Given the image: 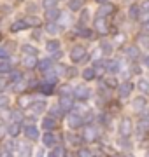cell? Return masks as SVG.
I'll use <instances>...</instances> for the list:
<instances>
[{
  "instance_id": "obj_1",
  "label": "cell",
  "mask_w": 149,
  "mask_h": 157,
  "mask_svg": "<svg viewBox=\"0 0 149 157\" xmlns=\"http://www.w3.org/2000/svg\"><path fill=\"white\" fill-rule=\"evenodd\" d=\"M119 136L121 138H128V136L132 135V131H133V122H132V119H121V122H119Z\"/></svg>"
},
{
  "instance_id": "obj_2",
  "label": "cell",
  "mask_w": 149,
  "mask_h": 157,
  "mask_svg": "<svg viewBox=\"0 0 149 157\" xmlns=\"http://www.w3.org/2000/svg\"><path fill=\"white\" fill-rule=\"evenodd\" d=\"M67 124H69V128H72V129H79L81 126L84 124V117H83L81 113H69Z\"/></svg>"
},
{
  "instance_id": "obj_3",
  "label": "cell",
  "mask_w": 149,
  "mask_h": 157,
  "mask_svg": "<svg viewBox=\"0 0 149 157\" xmlns=\"http://www.w3.org/2000/svg\"><path fill=\"white\" fill-rule=\"evenodd\" d=\"M84 56H86V49L83 45L72 47V51H70V59H72V63H79L81 59H84Z\"/></svg>"
},
{
  "instance_id": "obj_4",
  "label": "cell",
  "mask_w": 149,
  "mask_h": 157,
  "mask_svg": "<svg viewBox=\"0 0 149 157\" xmlns=\"http://www.w3.org/2000/svg\"><path fill=\"white\" fill-rule=\"evenodd\" d=\"M93 26H95V30H97L100 35H105L107 32H109V23H107L105 17H98V19H95V21H93Z\"/></svg>"
},
{
  "instance_id": "obj_5",
  "label": "cell",
  "mask_w": 149,
  "mask_h": 157,
  "mask_svg": "<svg viewBox=\"0 0 149 157\" xmlns=\"http://www.w3.org/2000/svg\"><path fill=\"white\" fill-rule=\"evenodd\" d=\"M132 91H133V84L126 80V82H123V84L118 87V94H119V98H128Z\"/></svg>"
},
{
  "instance_id": "obj_6",
  "label": "cell",
  "mask_w": 149,
  "mask_h": 157,
  "mask_svg": "<svg viewBox=\"0 0 149 157\" xmlns=\"http://www.w3.org/2000/svg\"><path fill=\"white\" fill-rule=\"evenodd\" d=\"M132 107L135 112H144L146 110V107H147V101H146V98L144 96H137L135 100L132 101Z\"/></svg>"
},
{
  "instance_id": "obj_7",
  "label": "cell",
  "mask_w": 149,
  "mask_h": 157,
  "mask_svg": "<svg viewBox=\"0 0 149 157\" xmlns=\"http://www.w3.org/2000/svg\"><path fill=\"white\" fill-rule=\"evenodd\" d=\"M58 107L62 108V110H72V107H74V98L72 96H62Z\"/></svg>"
},
{
  "instance_id": "obj_8",
  "label": "cell",
  "mask_w": 149,
  "mask_h": 157,
  "mask_svg": "<svg viewBox=\"0 0 149 157\" xmlns=\"http://www.w3.org/2000/svg\"><path fill=\"white\" fill-rule=\"evenodd\" d=\"M103 65H105V70H107V72H111V73L121 72V63L118 61V59H109V61H105Z\"/></svg>"
},
{
  "instance_id": "obj_9",
  "label": "cell",
  "mask_w": 149,
  "mask_h": 157,
  "mask_svg": "<svg viewBox=\"0 0 149 157\" xmlns=\"http://www.w3.org/2000/svg\"><path fill=\"white\" fill-rule=\"evenodd\" d=\"M25 135H26L28 140L35 141V140H39L40 133H39V129H37V126H26V128H25Z\"/></svg>"
},
{
  "instance_id": "obj_10",
  "label": "cell",
  "mask_w": 149,
  "mask_h": 157,
  "mask_svg": "<svg viewBox=\"0 0 149 157\" xmlns=\"http://www.w3.org/2000/svg\"><path fill=\"white\" fill-rule=\"evenodd\" d=\"M83 138H84L86 141H95V140L98 138L97 129L93 128V126H90V124H88L86 128H84V136H83Z\"/></svg>"
},
{
  "instance_id": "obj_11",
  "label": "cell",
  "mask_w": 149,
  "mask_h": 157,
  "mask_svg": "<svg viewBox=\"0 0 149 157\" xmlns=\"http://www.w3.org/2000/svg\"><path fill=\"white\" fill-rule=\"evenodd\" d=\"M23 67L28 68V70L37 68L39 67V59H37V56H25L23 58Z\"/></svg>"
},
{
  "instance_id": "obj_12",
  "label": "cell",
  "mask_w": 149,
  "mask_h": 157,
  "mask_svg": "<svg viewBox=\"0 0 149 157\" xmlns=\"http://www.w3.org/2000/svg\"><path fill=\"white\" fill-rule=\"evenodd\" d=\"M74 93H75V98H79V100H86V98H90V93L91 91L88 89L86 86H77L74 89Z\"/></svg>"
},
{
  "instance_id": "obj_13",
  "label": "cell",
  "mask_w": 149,
  "mask_h": 157,
  "mask_svg": "<svg viewBox=\"0 0 149 157\" xmlns=\"http://www.w3.org/2000/svg\"><path fill=\"white\" fill-rule=\"evenodd\" d=\"M112 12H114V6L112 4H103L98 9V17H105V16H109V14H112Z\"/></svg>"
},
{
  "instance_id": "obj_14",
  "label": "cell",
  "mask_w": 149,
  "mask_h": 157,
  "mask_svg": "<svg viewBox=\"0 0 149 157\" xmlns=\"http://www.w3.org/2000/svg\"><path fill=\"white\" fill-rule=\"evenodd\" d=\"M19 133H21V124L12 122V124H9V126H7V135L11 136V138H16Z\"/></svg>"
},
{
  "instance_id": "obj_15",
  "label": "cell",
  "mask_w": 149,
  "mask_h": 157,
  "mask_svg": "<svg viewBox=\"0 0 149 157\" xmlns=\"http://www.w3.org/2000/svg\"><path fill=\"white\" fill-rule=\"evenodd\" d=\"M42 128L46 129L47 133H51L53 129L56 128V119H53L51 115H49V117H46L44 121H42Z\"/></svg>"
},
{
  "instance_id": "obj_16",
  "label": "cell",
  "mask_w": 149,
  "mask_h": 157,
  "mask_svg": "<svg viewBox=\"0 0 149 157\" xmlns=\"http://www.w3.org/2000/svg\"><path fill=\"white\" fill-rule=\"evenodd\" d=\"M39 70H42V72H49V70H53V59H49V58H44V59H39Z\"/></svg>"
},
{
  "instance_id": "obj_17",
  "label": "cell",
  "mask_w": 149,
  "mask_h": 157,
  "mask_svg": "<svg viewBox=\"0 0 149 157\" xmlns=\"http://www.w3.org/2000/svg\"><path fill=\"white\" fill-rule=\"evenodd\" d=\"M60 16H62V12L58 11L56 7H54V9H47V11H46V19L49 23H54Z\"/></svg>"
},
{
  "instance_id": "obj_18",
  "label": "cell",
  "mask_w": 149,
  "mask_h": 157,
  "mask_svg": "<svg viewBox=\"0 0 149 157\" xmlns=\"http://www.w3.org/2000/svg\"><path fill=\"white\" fill-rule=\"evenodd\" d=\"M26 28H28V25H26L25 19H18V21H14L11 25V32H14V33L16 32H21V30H26Z\"/></svg>"
},
{
  "instance_id": "obj_19",
  "label": "cell",
  "mask_w": 149,
  "mask_h": 157,
  "mask_svg": "<svg viewBox=\"0 0 149 157\" xmlns=\"http://www.w3.org/2000/svg\"><path fill=\"white\" fill-rule=\"evenodd\" d=\"M91 68H93V72H95V77H102L103 73L107 72V70H105V65H103L102 61H95Z\"/></svg>"
},
{
  "instance_id": "obj_20",
  "label": "cell",
  "mask_w": 149,
  "mask_h": 157,
  "mask_svg": "<svg viewBox=\"0 0 149 157\" xmlns=\"http://www.w3.org/2000/svg\"><path fill=\"white\" fill-rule=\"evenodd\" d=\"M46 51L51 52V54H58L60 52V42L58 40H49L46 44Z\"/></svg>"
},
{
  "instance_id": "obj_21",
  "label": "cell",
  "mask_w": 149,
  "mask_h": 157,
  "mask_svg": "<svg viewBox=\"0 0 149 157\" xmlns=\"http://www.w3.org/2000/svg\"><path fill=\"white\" fill-rule=\"evenodd\" d=\"M137 87L142 94H149V80L147 78H139L137 82Z\"/></svg>"
},
{
  "instance_id": "obj_22",
  "label": "cell",
  "mask_w": 149,
  "mask_h": 157,
  "mask_svg": "<svg viewBox=\"0 0 149 157\" xmlns=\"http://www.w3.org/2000/svg\"><path fill=\"white\" fill-rule=\"evenodd\" d=\"M137 42L142 49H149V35L147 33H140L137 37Z\"/></svg>"
},
{
  "instance_id": "obj_23",
  "label": "cell",
  "mask_w": 149,
  "mask_h": 157,
  "mask_svg": "<svg viewBox=\"0 0 149 157\" xmlns=\"http://www.w3.org/2000/svg\"><path fill=\"white\" fill-rule=\"evenodd\" d=\"M126 56L130 58V59H137L139 58V54H140V52H139V47H135V45H130V47H126Z\"/></svg>"
},
{
  "instance_id": "obj_24",
  "label": "cell",
  "mask_w": 149,
  "mask_h": 157,
  "mask_svg": "<svg viewBox=\"0 0 149 157\" xmlns=\"http://www.w3.org/2000/svg\"><path fill=\"white\" fill-rule=\"evenodd\" d=\"M21 51L26 56H37V47H34V45H30V44H23L21 45Z\"/></svg>"
},
{
  "instance_id": "obj_25",
  "label": "cell",
  "mask_w": 149,
  "mask_h": 157,
  "mask_svg": "<svg viewBox=\"0 0 149 157\" xmlns=\"http://www.w3.org/2000/svg\"><path fill=\"white\" fill-rule=\"evenodd\" d=\"M32 110L39 115V113H42L46 110V103H44V101H34V103H32Z\"/></svg>"
},
{
  "instance_id": "obj_26",
  "label": "cell",
  "mask_w": 149,
  "mask_h": 157,
  "mask_svg": "<svg viewBox=\"0 0 149 157\" xmlns=\"http://www.w3.org/2000/svg\"><path fill=\"white\" fill-rule=\"evenodd\" d=\"M54 135H53V133H46V135H42V143H44V145L46 147H53L54 145Z\"/></svg>"
},
{
  "instance_id": "obj_27",
  "label": "cell",
  "mask_w": 149,
  "mask_h": 157,
  "mask_svg": "<svg viewBox=\"0 0 149 157\" xmlns=\"http://www.w3.org/2000/svg\"><path fill=\"white\" fill-rule=\"evenodd\" d=\"M128 16L132 17V19H137L139 16H140V6H130V9H128Z\"/></svg>"
},
{
  "instance_id": "obj_28",
  "label": "cell",
  "mask_w": 149,
  "mask_h": 157,
  "mask_svg": "<svg viewBox=\"0 0 149 157\" xmlns=\"http://www.w3.org/2000/svg\"><path fill=\"white\" fill-rule=\"evenodd\" d=\"M69 9L74 12L81 11L83 9V0H69Z\"/></svg>"
},
{
  "instance_id": "obj_29",
  "label": "cell",
  "mask_w": 149,
  "mask_h": 157,
  "mask_svg": "<svg viewBox=\"0 0 149 157\" xmlns=\"http://www.w3.org/2000/svg\"><path fill=\"white\" fill-rule=\"evenodd\" d=\"M58 75L54 72H51V73H47L46 75V80H44V82H46V84H49V86H54V84H58Z\"/></svg>"
},
{
  "instance_id": "obj_30",
  "label": "cell",
  "mask_w": 149,
  "mask_h": 157,
  "mask_svg": "<svg viewBox=\"0 0 149 157\" xmlns=\"http://www.w3.org/2000/svg\"><path fill=\"white\" fill-rule=\"evenodd\" d=\"M18 103H19V107H21V108H28L30 105L34 103V100H32L30 96H21V98H19V101H18Z\"/></svg>"
},
{
  "instance_id": "obj_31",
  "label": "cell",
  "mask_w": 149,
  "mask_h": 157,
  "mask_svg": "<svg viewBox=\"0 0 149 157\" xmlns=\"http://www.w3.org/2000/svg\"><path fill=\"white\" fill-rule=\"evenodd\" d=\"M47 157H65V148L63 147H54Z\"/></svg>"
},
{
  "instance_id": "obj_32",
  "label": "cell",
  "mask_w": 149,
  "mask_h": 157,
  "mask_svg": "<svg viewBox=\"0 0 149 157\" xmlns=\"http://www.w3.org/2000/svg\"><path fill=\"white\" fill-rule=\"evenodd\" d=\"M46 32L49 35H56L58 32H60V26H58L56 23H47L46 25Z\"/></svg>"
},
{
  "instance_id": "obj_33",
  "label": "cell",
  "mask_w": 149,
  "mask_h": 157,
  "mask_svg": "<svg viewBox=\"0 0 149 157\" xmlns=\"http://www.w3.org/2000/svg\"><path fill=\"white\" fill-rule=\"evenodd\" d=\"M11 72H12L11 63L7 61V59H4V61H0V73H11Z\"/></svg>"
},
{
  "instance_id": "obj_34",
  "label": "cell",
  "mask_w": 149,
  "mask_h": 157,
  "mask_svg": "<svg viewBox=\"0 0 149 157\" xmlns=\"http://www.w3.org/2000/svg\"><path fill=\"white\" fill-rule=\"evenodd\" d=\"M39 91L42 93V94H53V86L46 84V82H42V84H39Z\"/></svg>"
},
{
  "instance_id": "obj_35",
  "label": "cell",
  "mask_w": 149,
  "mask_h": 157,
  "mask_svg": "<svg viewBox=\"0 0 149 157\" xmlns=\"http://www.w3.org/2000/svg\"><path fill=\"white\" fill-rule=\"evenodd\" d=\"M83 78H84V80H93V78H95V72H93L91 67L83 70Z\"/></svg>"
},
{
  "instance_id": "obj_36",
  "label": "cell",
  "mask_w": 149,
  "mask_h": 157,
  "mask_svg": "<svg viewBox=\"0 0 149 157\" xmlns=\"http://www.w3.org/2000/svg\"><path fill=\"white\" fill-rule=\"evenodd\" d=\"M32 155V148L28 145H21L19 147V157H30Z\"/></svg>"
},
{
  "instance_id": "obj_37",
  "label": "cell",
  "mask_w": 149,
  "mask_h": 157,
  "mask_svg": "<svg viewBox=\"0 0 149 157\" xmlns=\"http://www.w3.org/2000/svg\"><path fill=\"white\" fill-rule=\"evenodd\" d=\"M9 80L16 84V82H19V80H23V75H21V72H11L9 73Z\"/></svg>"
},
{
  "instance_id": "obj_38",
  "label": "cell",
  "mask_w": 149,
  "mask_h": 157,
  "mask_svg": "<svg viewBox=\"0 0 149 157\" xmlns=\"http://www.w3.org/2000/svg\"><path fill=\"white\" fill-rule=\"evenodd\" d=\"M25 21H26L28 26H40V19L39 17H35V16H28Z\"/></svg>"
},
{
  "instance_id": "obj_39",
  "label": "cell",
  "mask_w": 149,
  "mask_h": 157,
  "mask_svg": "<svg viewBox=\"0 0 149 157\" xmlns=\"http://www.w3.org/2000/svg\"><path fill=\"white\" fill-rule=\"evenodd\" d=\"M100 49H102V52H105V54H111V52H112V45L103 40L102 44H100Z\"/></svg>"
},
{
  "instance_id": "obj_40",
  "label": "cell",
  "mask_w": 149,
  "mask_h": 157,
  "mask_svg": "<svg viewBox=\"0 0 149 157\" xmlns=\"http://www.w3.org/2000/svg\"><path fill=\"white\" fill-rule=\"evenodd\" d=\"M25 87H26V84H25V80H19V82H16V84L12 86V89H14V93H21V91H25Z\"/></svg>"
},
{
  "instance_id": "obj_41",
  "label": "cell",
  "mask_w": 149,
  "mask_h": 157,
  "mask_svg": "<svg viewBox=\"0 0 149 157\" xmlns=\"http://www.w3.org/2000/svg\"><path fill=\"white\" fill-rule=\"evenodd\" d=\"M11 119H12V121H14L16 124H19L21 121H23V113L19 112V110H16V112H12V113H11Z\"/></svg>"
},
{
  "instance_id": "obj_42",
  "label": "cell",
  "mask_w": 149,
  "mask_h": 157,
  "mask_svg": "<svg viewBox=\"0 0 149 157\" xmlns=\"http://www.w3.org/2000/svg\"><path fill=\"white\" fill-rule=\"evenodd\" d=\"M42 6H44V9H54L56 7V0H42Z\"/></svg>"
},
{
  "instance_id": "obj_43",
  "label": "cell",
  "mask_w": 149,
  "mask_h": 157,
  "mask_svg": "<svg viewBox=\"0 0 149 157\" xmlns=\"http://www.w3.org/2000/svg\"><path fill=\"white\" fill-rule=\"evenodd\" d=\"M77 157H95V155H93L91 150H88V148H81V150L77 152Z\"/></svg>"
},
{
  "instance_id": "obj_44",
  "label": "cell",
  "mask_w": 149,
  "mask_h": 157,
  "mask_svg": "<svg viewBox=\"0 0 149 157\" xmlns=\"http://www.w3.org/2000/svg\"><path fill=\"white\" fill-rule=\"evenodd\" d=\"M9 56H11V51L7 49V47H0V59L4 61V59H7Z\"/></svg>"
},
{
  "instance_id": "obj_45",
  "label": "cell",
  "mask_w": 149,
  "mask_h": 157,
  "mask_svg": "<svg viewBox=\"0 0 149 157\" xmlns=\"http://www.w3.org/2000/svg\"><path fill=\"white\" fill-rule=\"evenodd\" d=\"M9 107V96L0 94V108H7Z\"/></svg>"
},
{
  "instance_id": "obj_46",
  "label": "cell",
  "mask_w": 149,
  "mask_h": 157,
  "mask_svg": "<svg viewBox=\"0 0 149 157\" xmlns=\"http://www.w3.org/2000/svg\"><path fill=\"white\" fill-rule=\"evenodd\" d=\"M103 82H105V86H109V87H118V80H116L114 77L103 78Z\"/></svg>"
},
{
  "instance_id": "obj_47",
  "label": "cell",
  "mask_w": 149,
  "mask_h": 157,
  "mask_svg": "<svg viewBox=\"0 0 149 157\" xmlns=\"http://www.w3.org/2000/svg\"><path fill=\"white\" fill-rule=\"evenodd\" d=\"M60 115H62V108L60 107H53L51 108V117L56 119V117H60Z\"/></svg>"
},
{
  "instance_id": "obj_48",
  "label": "cell",
  "mask_w": 149,
  "mask_h": 157,
  "mask_svg": "<svg viewBox=\"0 0 149 157\" xmlns=\"http://www.w3.org/2000/svg\"><path fill=\"white\" fill-rule=\"evenodd\" d=\"M100 58H102V49L98 47V49H95V52H93V61H100Z\"/></svg>"
},
{
  "instance_id": "obj_49",
  "label": "cell",
  "mask_w": 149,
  "mask_h": 157,
  "mask_svg": "<svg viewBox=\"0 0 149 157\" xmlns=\"http://www.w3.org/2000/svg\"><path fill=\"white\" fill-rule=\"evenodd\" d=\"M11 110H7V108H2V115H0V117L2 119H11Z\"/></svg>"
},
{
  "instance_id": "obj_50",
  "label": "cell",
  "mask_w": 149,
  "mask_h": 157,
  "mask_svg": "<svg viewBox=\"0 0 149 157\" xmlns=\"http://www.w3.org/2000/svg\"><path fill=\"white\" fill-rule=\"evenodd\" d=\"M114 40H116V44H125V35H123V33H118Z\"/></svg>"
},
{
  "instance_id": "obj_51",
  "label": "cell",
  "mask_w": 149,
  "mask_h": 157,
  "mask_svg": "<svg viewBox=\"0 0 149 157\" xmlns=\"http://www.w3.org/2000/svg\"><path fill=\"white\" fill-rule=\"evenodd\" d=\"M140 11H144V12H149V0H146L142 6H140Z\"/></svg>"
},
{
  "instance_id": "obj_52",
  "label": "cell",
  "mask_w": 149,
  "mask_h": 157,
  "mask_svg": "<svg viewBox=\"0 0 149 157\" xmlns=\"http://www.w3.org/2000/svg\"><path fill=\"white\" fill-rule=\"evenodd\" d=\"M142 23L144 25H149V12H146V14L142 16Z\"/></svg>"
},
{
  "instance_id": "obj_53",
  "label": "cell",
  "mask_w": 149,
  "mask_h": 157,
  "mask_svg": "<svg viewBox=\"0 0 149 157\" xmlns=\"http://www.w3.org/2000/svg\"><path fill=\"white\" fill-rule=\"evenodd\" d=\"M0 157H12V154L9 150H4V152H0Z\"/></svg>"
},
{
  "instance_id": "obj_54",
  "label": "cell",
  "mask_w": 149,
  "mask_h": 157,
  "mask_svg": "<svg viewBox=\"0 0 149 157\" xmlns=\"http://www.w3.org/2000/svg\"><path fill=\"white\" fill-rule=\"evenodd\" d=\"M35 157H44V150H42V148H39V150H37V154H35Z\"/></svg>"
},
{
  "instance_id": "obj_55",
  "label": "cell",
  "mask_w": 149,
  "mask_h": 157,
  "mask_svg": "<svg viewBox=\"0 0 149 157\" xmlns=\"http://www.w3.org/2000/svg\"><path fill=\"white\" fill-rule=\"evenodd\" d=\"M142 63H144V67H147V68H149V56H146V58H144V59H142Z\"/></svg>"
},
{
  "instance_id": "obj_56",
  "label": "cell",
  "mask_w": 149,
  "mask_h": 157,
  "mask_svg": "<svg viewBox=\"0 0 149 157\" xmlns=\"http://www.w3.org/2000/svg\"><path fill=\"white\" fill-rule=\"evenodd\" d=\"M32 39H34V40H39V39H40V33H39V32H35V33L32 35Z\"/></svg>"
},
{
  "instance_id": "obj_57",
  "label": "cell",
  "mask_w": 149,
  "mask_h": 157,
  "mask_svg": "<svg viewBox=\"0 0 149 157\" xmlns=\"http://www.w3.org/2000/svg\"><path fill=\"white\" fill-rule=\"evenodd\" d=\"M86 19H88V11L84 9V11H83V21H86Z\"/></svg>"
},
{
  "instance_id": "obj_58",
  "label": "cell",
  "mask_w": 149,
  "mask_h": 157,
  "mask_svg": "<svg viewBox=\"0 0 149 157\" xmlns=\"http://www.w3.org/2000/svg\"><path fill=\"white\" fill-rule=\"evenodd\" d=\"M6 89V82H2V80H0V94H2V91Z\"/></svg>"
},
{
  "instance_id": "obj_59",
  "label": "cell",
  "mask_w": 149,
  "mask_h": 157,
  "mask_svg": "<svg viewBox=\"0 0 149 157\" xmlns=\"http://www.w3.org/2000/svg\"><path fill=\"white\" fill-rule=\"evenodd\" d=\"M98 4H100V6H103V4H107V0H97Z\"/></svg>"
},
{
  "instance_id": "obj_60",
  "label": "cell",
  "mask_w": 149,
  "mask_h": 157,
  "mask_svg": "<svg viewBox=\"0 0 149 157\" xmlns=\"http://www.w3.org/2000/svg\"><path fill=\"white\" fill-rule=\"evenodd\" d=\"M144 157H149V150H147V152H146V154H144Z\"/></svg>"
},
{
  "instance_id": "obj_61",
  "label": "cell",
  "mask_w": 149,
  "mask_h": 157,
  "mask_svg": "<svg viewBox=\"0 0 149 157\" xmlns=\"http://www.w3.org/2000/svg\"><path fill=\"white\" fill-rule=\"evenodd\" d=\"M125 157H133V155H130V154H128V155H125Z\"/></svg>"
}]
</instances>
